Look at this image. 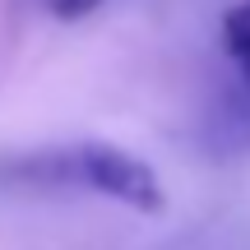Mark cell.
Segmentation results:
<instances>
[{"label":"cell","instance_id":"obj_4","mask_svg":"<svg viewBox=\"0 0 250 250\" xmlns=\"http://www.w3.org/2000/svg\"><path fill=\"white\" fill-rule=\"evenodd\" d=\"M42 5H46V14H51V19L74 23V19H88L93 9H102L107 0H42Z\"/></svg>","mask_w":250,"mask_h":250},{"label":"cell","instance_id":"obj_1","mask_svg":"<svg viewBox=\"0 0 250 250\" xmlns=\"http://www.w3.org/2000/svg\"><path fill=\"white\" fill-rule=\"evenodd\" d=\"M0 186L9 190H42V195H93L130 208V213L158 218L167 208V186L158 167L139 153L107 139H70L28 148L0 162Z\"/></svg>","mask_w":250,"mask_h":250},{"label":"cell","instance_id":"obj_3","mask_svg":"<svg viewBox=\"0 0 250 250\" xmlns=\"http://www.w3.org/2000/svg\"><path fill=\"white\" fill-rule=\"evenodd\" d=\"M218 42H223L227 70L250 74V0H241V5H232L223 14V33H218Z\"/></svg>","mask_w":250,"mask_h":250},{"label":"cell","instance_id":"obj_2","mask_svg":"<svg viewBox=\"0 0 250 250\" xmlns=\"http://www.w3.org/2000/svg\"><path fill=\"white\" fill-rule=\"evenodd\" d=\"M199 139L213 158H246L250 153V74L223 70L204 116H199Z\"/></svg>","mask_w":250,"mask_h":250}]
</instances>
